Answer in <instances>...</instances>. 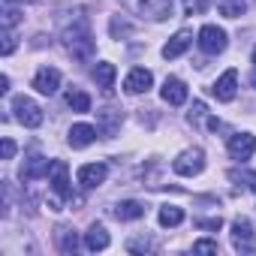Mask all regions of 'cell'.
<instances>
[{"label":"cell","instance_id":"cell-5","mask_svg":"<svg viewBox=\"0 0 256 256\" xmlns=\"http://www.w3.org/2000/svg\"><path fill=\"white\" fill-rule=\"evenodd\" d=\"M199 48L205 52V54H220L223 48H226V30L223 28H217V24H205L202 30H199Z\"/></svg>","mask_w":256,"mask_h":256},{"label":"cell","instance_id":"cell-31","mask_svg":"<svg viewBox=\"0 0 256 256\" xmlns=\"http://www.w3.org/2000/svg\"><path fill=\"white\" fill-rule=\"evenodd\" d=\"M199 226H202V229H211V232H217V229L223 226V220H220V217H214V220H199Z\"/></svg>","mask_w":256,"mask_h":256},{"label":"cell","instance_id":"cell-26","mask_svg":"<svg viewBox=\"0 0 256 256\" xmlns=\"http://www.w3.org/2000/svg\"><path fill=\"white\" fill-rule=\"evenodd\" d=\"M126 250L130 253H145V250H157V244L151 238H130L126 241Z\"/></svg>","mask_w":256,"mask_h":256},{"label":"cell","instance_id":"cell-18","mask_svg":"<svg viewBox=\"0 0 256 256\" xmlns=\"http://www.w3.org/2000/svg\"><path fill=\"white\" fill-rule=\"evenodd\" d=\"M112 214L118 217V220H139V217H145V205L142 202H136V199H126V202H118L114 208H112Z\"/></svg>","mask_w":256,"mask_h":256},{"label":"cell","instance_id":"cell-14","mask_svg":"<svg viewBox=\"0 0 256 256\" xmlns=\"http://www.w3.org/2000/svg\"><path fill=\"white\" fill-rule=\"evenodd\" d=\"M160 96H163V102H169V106H184V102H187V84H184L181 78L169 76V78L163 82V88H160Z\"/></svg>","mask_w":256,"mask_h":256},{"label":"cell","instance_id":"cell-25","mask_svg":"<svg viewBox=\"0 0 256 256\" xmlns=\"http://www.w3.org/2000/svg\"><path fill=\"white\" fill-rule=\"evenodd\" d=\"M244 0H220V12L226 16V18H238V16H244Z\"/></svg>","mask_w":256,"mask_h":256},{"label":"cell","instance_id":"cell-32","mask_svg":"<svg viewBox=\"0 0 256 256\" xmlns=\"http://www.w3.org/2000/svg\"><path fill=\"white\" fill-rule=\"evenodd\" d=\"M202 114H205V106H202V102H196V106H193V112H190V120H199Z\"/></svg>","mask_w":256,"mask_h":256},{"label":"cell","instance_id":"cell-16","mask_svg":"<svg viewBox=\"0 0 256 256\" xmlns=\"http://www.w3.org/2000/svg\"><path fill=\"white\" fill-rule=\"evenodd\" d=\"M190 42H193V34L190 30H178L166 46H163V58L166 60H175V58H181L187 48H190Z\"/></svg>","mask_w":256,"mask_h":256},{"label":"cell","instance_id":"cell-8","mask_svg":"<svg viewBox=\"0 0 256 256\" xmlns=\"http://www.w3.org/2000/svg\"><path fill=\"white\" fill-rule=\"evenodd\" d=\"M106 175H108V166H106V163H84V166H78L76 181H78L84 190H94V187H100V184L106 181Z\"/></svg>","mask_w":256,"mask_h":256},{"label":"cell","instance_id":"cell-11","mask_svg":"<svg viewBox=\"0 0 256 256\" xmlns=\"http://www.w3.org/2000/svg\"><path fill=\"white\" fill-rule=\"evenodd\" d=\"M58 88H60V72L54 66H40L34 76V90L52 96V94H58Z\"/></svg>","mask_w":256,"mask_h":256},{"label":"cell","instance_id":"cell-34","mask_svg":"<svg viewBox=\"0 0 256 256\" xmlns=\"http://www.w3.org/2000/svg\"><path fill=\"white\" fill-rule=\"evenodd\" d=\"M6 4H30V0H6Z\"/></svg>","mask_w":256,"mask_h":256},{"label":"cell","instance_id":"cell-2","mask_svg":"<svg viewBox=\"0 0 256 256\" xmlns=\"http://www.w3.org/2000/svg\"><path fill=\"white\" fill-rule=\"evenodd\" d=\"M120 6L151 22H163L172 16V0H120Z\"/></svg>","mask_w":256,"mask_h":256},{"label":"cell","instance_id":"cell-36","mask_svg":"<svg viewBox=\"0 0 256 256\" xmlns=\"http://www.w3.org/2000/svg\"><path fill=\"white\" fill-rule=\"evenodd\" d=\"M253 66H256V48H253Z\"/></svg>","mask_w":256,"mask_h":256},{"label":"cell","instance_id":"cell-35","mask_svg":"<svg viewBox=\"0 0 256 256\" xmlns=\"http://www.w3.org/2000/svg\"><path fill=\"white\" fill-rule=\"evenodd\" d=\"M250 84H253V88H256V72H253V78H250Z\"/></svg>","mask_w":256,"mask_h":256},{"label":"cell","instance_id":"cell-10","mask_svg":"<svg viewBox=\"0 0 256 256\" xmlns=\"http://www.w3.org/2000/svg\"><path fill=\"white\" fill-rule=\"evenodd\" d=\"M232 247L241 250V253H253V250H256L250 220H235V223H232Z\"/></svg>","mask_w":256,"mask_h":256},{"label":"cell","instance_id":"cell-20","mask_svg":"<svg viewBox=\"0 0 256 256\" xmlns=\"http://www.w3.org/2000/svg\"><path fill=\"white\" fill-rule=\"evenodd\" d=\"M157 220H160V226H166V229L181 226V223H184V208H178V205H163L160 214H157Z\"/></svg>","mask_w":256,"mask_h":256},{"label":"cell","instance_id":"cell-3","mask_svg":"<svg viewBox=\"0 0 256 256\" xmlns=\"http://www.w3.org/2000/svg\"><path fill=\"white\" fill-rule=\"evenodd\" d=\"M205 169V151L202 148H187L181 151L175 160H172V172L181 175V178H193Z\"/></svg>","mask_w":256,"mask_h":256},{"label":"cell","instance_id":"cell-22","mask_svg":"<svg viewBox=\"0 0 256 256\" xmlns=\"http://www.w3.org/2000/svg\"><path fill=\"white\" fill-rule=\"evenodd\" d=\"M100 120H102V136L106 139H112L114 136V130L120 126V112H112V108H106V112H100Z\"/></svg>","mask_w":256,"mask_h":256},{"label":"cell","instance_id":"cell-12","mask_svg":"<svg viewBox=\"0 0 256 256\" xmlns=\"http://www.w3.org/2000/svg\"><path fill=\"white\" fill-rule=\"evenodd\" d=\"M211 94H214L220 102H232V100H235V94H238V72H235V70H226V72L214 82Z\"/></svg>","mask_w":256,"mask_h":256},{"label":"cell","instance_id":"cell-1","mask_svg":"<svg viewBox=\"0 0 256 256\" xmlns=\"http://www.w3.org/2000/svg\"><path fill=\"white\" fill-rule=\"evenodd\" d=\"M64 46H66V52H70L76 60H82V64H88V60L94 58L96 46H94V36H90L84 18H78L76 24H66V28H64Z\"/></svg>","mask_w":256,"mask_h":256},{"label":"cell","instance_id":"cell-19","mask_svg":"<svg viewBox=\"0 0 256 256\" xmlns=\"http://www.w3.org/2000/svg\"><path fill=\"white\" fill-rule=\"evenodd\" d=\"M94 78H96V84H100V88L112 90V88H114V78H118V70H114V64H108V60H100V64L94 66Z\"/></svg>","mask_w":256,"mask_h":256},{"label":"cell","instance_id":"cell-30","mask_svg":"<svg viewBox=\"0 0 256 256\" xmlns=\"http://www.w3.org/2000/svg\"><path fill=\"white\" fill-rule=\"evenodd\" d=\"M12 154H16V142H12V139H4V142H0V157H4V160H12Z\"/></svg>","mask_w":256,"mask_h":256},{"label":"cell","instance_id":"cell-13","mask_svg":"<svg viewBox=\"0 0 256 256\" xmlns=\"http://www.w3.org/2000/svg\"><path fill=\"white\" fill-rule=\"evenodd\" d=\"M96 136H100L96 126H90V124H72L70 133H66V142H70V148H88V145L96 142Z\"/></svg>","mask_w":256,"mask_h":256},{"label":"cell","instance_id":"cell-24","mask_svg":"<svg viewBox=\"0 0 256 256\" xmlns=\"http://www.w3.org/2000/svg\"><path fill=\"white\" fill-rule=\"evenodd\" d=\"M229 181H241L247 190L256 193V172H247V169H229Z\"/></svg>","mask_w":256,"mask_h":256},{"label":"cell","instance_id":"cell-7","mask_svg":"<svg viewBox=\"0 0 256 256\" xmlns=\"http://www.w3.org/2000/svg\"><path fill=\"white\" fill-rule=\"evenodd\" d=\"M52 166H54V160H48V157H42V154H34V157L24 160L18 178H22V181H40V178L52 175Z\"/></svg>","mask_w":256,"mask_h":256},{"label":"cell","instance_id":"cell-29","mask_svg":"<svg viewBox=\"0 0 256 256\" xmlns=\"http://www.w3.org/2000/svg\"><path fill=\"white\" fill-rule=\"evenodd\" d=\"M205 4L208 0H184V10H187V16H196V12L205 10Z\"/></svg>","mask_w":256,"mask_h":256},{"label":"cell","instance_id":"cell-4","mask_svg":"<svg viewBox=\"0 0 256 256\" xmlns=\"http://www.w3.org/2000/svg\"><path fill=\"white\" fill-rule=\"evenodd\" d=\"M12 112H16V120L18 124H24V126H30V130H34V126H40L42 124V108L30 100V96H16L12 100Z\"/></svg>","mask_w":256,"mask_h":256},{"label":"cell","instance_id":"cell-28","mask_svg":"<svg viewBox=\"0 0 256 256\" xmlns=\"http://www.w3.org/2000/svg\"><path fill=\"white\" fill-rule=\"evenodd\" d=\"M16 52V36H12V28H4V54H12Z\"/></svg>","mask_w":256,"mask_h":256},{"label":"cell","instance_id":"cell-17","mask_svg":"<svg viewBox=\"0 0 256 256\" xmlns=\"http://www.w3.org/2000/svg\"><path fill=\"white\" fill-rule=\"evenodd\" d=\"M108 244H112V238H108L106 226H102V223H90V229L84 232V250L96 253V250H106Z\"/></svg>","mask_w":256,"mask_h":256},{"label":"cell","instance_id":"cell-33","mask_svg":"<svg viewBox=\"0 0 256 256\" xmlns=\"http://www.w3.org/2000/svg\"><path fill=\"white\" fill-rule=\"evenodd\" d=\"M10 90V78L6 76H0V94H6Z\"/></svg>","mask_w":256,"mask_h":256},{"label":"cell","instance_id":"cell-27","mask_svg":"<svg viewBox=\"0 0 256 256\" xmlns=\"http://www.w3.org/2000/svg\"><path fill=\"white\" fill-rule=\"evenodd\" d=\"M220 247H217V241H211V238H202V241H196L193 244V253H217Z\"/></svg>","mask_w":256,"mask_h":256},{"label":"cell","instance_id":"cell-23","mask_svg":"<svg viewBox=\"0 0 256 256\" xmlns=\"http://www.w3.org/2000/svg\"><path fill=\"white\" fill-rule=\"evenodd\" d=\"M58 247L64 253H76L78 250V235L72 229H58Z\"/></svg>","mask_w":256,"mask_h":256},{"label":"cell","instance_id":"cell-15","mask_svg":"<svg viewBox=\"0 0 256 256\" xmlns=\"http://www.w3.org/2000/svg\"><path fill=\"white\" fill-rule=\"evenodd\" d=\"M52 190L60 199H70V193H72V187H70V169H66L64 160H54V166H52Z\"/></svg>","mask_w":256,"mask_h":256},{"label":"cell","instance_id":"cell-21","mask_svg":"<svg viewBox=\"0 0 256 256\" xmlns=\"http://www.w3.org/2000/svg\"><path fill=\"white\" fill-rule=\"evenodd\" d=\"M66 106H70L72 112H78V114H84V112H90V96H88L84 90H78V88H72V90H66Z\"/></svg>","mask_w":256,"mask_h":256},{"label":"cell","instance_id":"cell-9","mask_svg":"<svg viewBox=\"0 0 256 256\" xmlns=\"http://www.w3.org/2000/svg\"><path fill=\"white\" fill-rule=\"evenodd\" d=\"M151 84H154V76H151V70H145V66L130 70V72H126V78H124V90H126V94H148Z\"/></svg>","mask_w":256,"mask_h":256},{"label":"cell","instance_id":"cell-6","mask_svg":"<svg viewBox=\"0 0 256 256\" xmlns=\"http://www.w3.org/2000/svg\"><path fill=\"white\" fill-rule=\"evenodd\" d=\"M226 148H229L232 160H250L256 154V136L253 133H235V136H229Z\"/></svg>","mask_w":256,"mask_h":256}]
</instances>
